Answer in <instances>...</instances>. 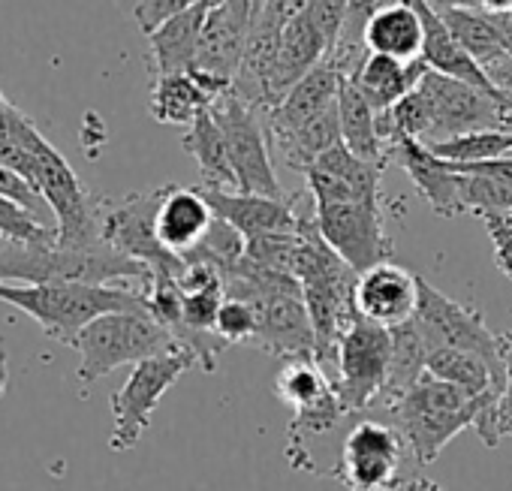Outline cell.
Instances as JSON below:
<instances>
[{
    "instance_id": "cell-14",
    "label": "cell",
    "mask_w": 512,
    "mask_h": 491,
    "mask_svg": "<svg viewBox=\"0 0 512 491\" xmlns=\"http://www.w3.org/2000/svg\"><path fill=\"white\" fill-rule=\"evenodd\" d=\"M353 302L365 320H371L383 329L404 326L416 314L419 275H410L407 269H401L392 260L380 263V266L359 275Z\"/></svg>"
},
{
    "instance_id": "cell-33",
    "label": "cell",
    "mask_w": 512,
    "mask_h": 491,
    "mask_svg": "<svg viewBox=\"0 0 512 491\" xmlns=\"http://www.w3.org/2000/svg\"><path fill=\"white\" fill-rule=\"evenodd\" d=\"M214 335L229 347V344H253L256 338V314L244 299L223 296V305L217 311Z\"/></svg>"
},
{
    "instance_id": "cell-16",
    "label": "cell",
    "mask_w": 512,
    "mask_h": 491,
    "mask_svg": "<svg viewBox=\"0 0 512 491\" xmlns=\"http://www.w3.org/2000/svg\"><path fill=\"white\" fill-rule=\"evenodd\" d=\"M389 160L398 163L407 172V178L413 181V187L431 205L434 214H440V217L464 214L461 193H458V178L461 175L452 169L449 160L437 157L425 142L410 139V136H398L389 145Z\"/></svg>"
},
{
    "instance_id": "cell-27",
    "label": "cell",
    "mask_w": 512,
    "mask_h": 491,
    "mask_svg": "<svg viewBox=\"0 0 512 491\" xmlns=\"http://www.w3.org/2000/svg\"><path fill=\"white\" fill-rule=\"evenodd\" d=\"M184 151L196 160L202 172V187H220V190H238L235 172L229 163L223 130L217 127L211 112H202L184 133Z\"/></svg>"
},
{
    "instance_id": "cell-19",
    "label": "cell",
    "mask_w": 512,
    "mask_h": 491,
    "mask_svg": "<svg viewBox=\"0 0 512 491\" xmlns=\"http://www.w3.org/2000/svg\"><path fill=\"white\" fill-rule=\"evenodd\" d=\"M214 223V211L202 193V187H178L166 184L160 208H157V235L172 254L181 260L208 235Z\"/></svg>"
},
{
    "instance_id": "cell-43",
    "label": "cell",
    "mask_w": 512,
    "mask_h": 491,
    "mask_svg": "<svg viewBox=\"0 0 512 491\" xmlns=\"http://www.w3.org/2000/svg\"><path fill=\"white\" fill-rule=\"evenodd\" d=\"M7 380H10V368H7V350H0V398L7 392Z\"/></svg>"
},
{
    "instance_id": "cell-37",
    "label": "cell",
    "mask_w": 512,
    "mask_h": 491,
    "mask_svg": "<svg viewBox=\"0 0 512 491\" xmlns=\"http://www.w3.org/2000/svg\"><path fill=\"white\" fill-rule=\"evenodd\" d=\"M220 4L232 13V19H235L241 28L253 31V25L260 22V16L266 13L269 0H220Z\"/></svg>"
},
{
    "instance_id": "cell-11",
    "label": "cell",
    "mask_w": 512,
    "mask_h": 491,
    "mask_svg": "<svg viewBox=\"0 0 512 491\" xmlns=\"http://www.w3.org/2000/svg\"><path fill=\"white\" fill-rule=\"evenodd\" d=\"M196 365V356L184 347L163 353V356H151L133 365L127 383L112 395V416H115V428L109 437V446L115 452H127L133 449L142 434L151 425V416L160 404V398L181 380L184 371H190Z\"/></svg>"
},
{
    "instance_id": "cell-21",
    "label": "cell",
    "mask_w": 512,
    "mask_h": 491,
    "mask_svg": "<svg viewBox=\"0 0 512 491\" xmlns=\"http://www.w3.org/2000/svg\"><path fill=\"white\" fill-rule=\"evenodd\" d=\"M214 0H202V4L172 16L169 22H163L160 28H154L148 34V52L154 61V76H172V73H187L196 64V49H199V37L208 19Z\"/></svg>"
},
{
    "instance_id": "cell-17",
    "label": "cell",
    "mask_w": 512,
    "mask_h": 491,
    "mask_svg": "<svg viewBox=\"0 0 512 491\" xmlns=\"http://www.w3.org/2000/svg\"><path fill=\"white\" fill-rule=\"evenodd\" d=\"M229 88H232L229 82L208 76L202 70L160 76V79H154V91H151V115L160 124L190 127L202 112H211V106Z\"/></svg>"
},
{
    "instance_id": "cell-4",
    "label": "cell",
    "mask_w": 512,
    "mask_h": 491,
    "mask_svg": "<svg viewBox=\"0 0 512 491\" xmlns=\"http://www.w3.org/2000/svg\"><path fill=\"white\" fill-rule=\"evenodd\" d=\"M0 281L7 284H91L112 287L118 281H133L142 290L151 284L148 266L115 251L109 241L88 248H67L55 241H0Z\"/></svg>"
},
{
    "instance_id": "cell-12",
    "label": "cell",
    "mask_w": 512,
    "mask_h": 491,
    "mask_svg": "<svg viewBox=\"0 0 512 491\" xmlns=\"http://www.w3.org/2000/svg\"><path fill=\"white\" fill-rule=\"evenodd\" d=\"M404 446L395 425L365 419L350 428L335 467L323 473L347 491H392L401 482Z\"/></svg>"
},
{
    "instance_id": "cell-13",
    "label": "cell",
    "mask_w": 512,
    "mask_h": 491,
    "mask_svg": "<svg viewBox=\"0 0 512 491\" xmlns=\"http://www.w3.org/2000/svg\"><path fill=\"white\" fill-rule=\"evenodd\" d=\"M317 226L332 251L356 272H368L380 263L392 260L395 244L383 223L380 202H338L314 208Z\"/></svg>"
},
{
    "instance_id": "cell-23",
    "label": "cell",
    "mask_w": 512,
    "mask_h": 491,
    "mask_svg": "<svg viewBox=\"0 0 512 491\" xmlns=\"http://www.w3.org/2000/svg\"><path fill=\"white\" fill-rule=\"evenodd\" d=\"M422 43H425L422 19L410 4H404V0H395V4L380 7L365 28V49L371 55H389L398 61H419Z\"/></svg>"
},
{
    "instance_id": "cell-24",
    "label": "cell",
    "mask_w": 512,
    "mask_h": 491,
    "mask_svg": "<svg viewBox=\"0 0 512 491\" xmlns=\"http://www.w3.org/2000/svg\"><path fill=\"white\" fill-rule=\"evenodd\" d=\"M425 70H428V64L422 58L419 61H398L389 55H368L350 79L365 94V100L374 106V112L383 115L419 85Z\"/></svg>"
},
{
    "instance_id": "cell-34",
    "label": "cell",
    "mask_w": 512,
    "mask_h": 491,
    "mask_svg": "<svg viewBox=\"0 0 512 491\" xmlns=\"http://www.w3.org/2000/svg\"><path fill=\"white\" fill-rule=\"evenodd\" d=\"M347 13H350V0H311L305 16L311 19V25L320 31V37L329 46V58L335 55L344 25H347Z\"/></svg>"
},
{
    "instance_id": "cell-26",
    "label": "cell",
    "mask_w": 512,
    "mask_h": 491,
    "mask_svg": "<svg viewBox=\"0 0 512 491\" xmlns=\"http://www.w3.org/2000/svg\"><path fill=\"white\" fill-rule=\"evenodd\" d=\"M389 332H392V362H389L386 389L374 404L377 410H389L428 371V353H431L416 320H407L404 326H395Z\"/></svg>"
},
{
    "instance_id": "cell-1",
    "label": "cell",
    "mask_w": 512,
    "mask_h": 491,
    "mask_svg": "<svg viewBox=\"0 0 512 491\" xmlns=\"http://www.w3.org/2000/svg\"><path fill=\"white\" fill-rule=\"evenodd\" d=\"M0 160L13 166L52 208L58 241L67 248H88L103 241V202L106 196H94L67 157L25 118L16 106H10L7 139L0 142Z\"/></svg>"
},
{
    "instance_id": "cell-30",
    "label": "cell",
    "mask_w": 512,
    "mask_h": 491,
    "mask_svg": "<svg viewBox=\"0 0 512 491\" xmlns=\"http://www.w3.org/2000/svg\"><path fill=\"white\" fill-rule=\"evenodd\" d=\"M428 148L449 163H485L512 154V130H473L428 142Z\"/></svg>"
},
{
    "instance_id": "cell-7",
    "label": "cell",
    "mask_w": 512,
    "mask_h": 491,
    "mask_svg": "<svg viewBox=\"0 0 512 491\" xmlns=\"http://www.w3.org/2000/svg\"><path fill=\"white\" fill-rule=\"evenodd\" d=\"M217 127L223 130L229 163L235 172L238 193H256L269 199H293L287 196L275 163L269 157V127L260 109L247 106L232 88L211 106Z\"/></svg>"
},
{
    "instance_id": "cell-28",
    "label": "cell",
    "mask_w": 512,
    "mask_h": 491,
    "mask_svg": "<svg viewBox=\"0 0 512 491\" xmlns=\"http://www.w3.org/2000/svg\"><path fill=\"white\" fill-rule=\"evenodd\" d=\"M446 28L452 31V37L461 43V49L482 67H494L506 58L503 40L497 25L491 22V13L485 10H446L440 13Z\"/></svg>"
},
{
    "instance_id": "cell-31",
    "label": "cell",
    "mask_w": 512,
    "mask_h": 491,
    "mask_svg": "<svg viewBox=\"0 0 512 491\" xmlns=\"http://www.w3.org/2000/svg\"><path fill=\"white\" fill-rule=\"evenodd\" d=\"M244 248H247L244 235L214 214V223H211L208 235L184 257V263H205V266H214L220 275H226L241 263Z\"/></svg>"
},
{
    "instance_id": "cell-25",
    "label": "cell",
    "mask_w": 512,
    "mask_h": 491,
    "mask_svg": "<svg viewBox=\"0 0 512 491\" xmlns=\"http://www.w3.org/2000/svg\"><path fill=\"white\" fill-rule=\"evenodd\" d=\"M338 121H341V142L362 160L386 166L389 163V142L380 133V115L365 100L350 76H344L338 94Z\"/></svg>"
},
{
    "instance_id": "cell-9",
    "label": "cell",
    "mask_w": 512,
    "mask_h": 491,
    "mask_svg": "<svg viewBox=\"0 0 512 491\" xmlns=\"http://www.w3.org/2000/svg\"><path fill=\"white\" fill-rule=\"evenodd\" d=\"M163 187L130 193L124 199L103 202V241L130 260L148 266L151 278H181L187 263L172 254L157 235V208L163 199Z\"/></svg>"
},
{
    "instance_id": "cell-42",
    "label": "cell",
    "mask_w": 512,
    "mask_h": 491,
    "mask_svg": "<svg viewBox=\"0 0 512 491\" xmlns=\"http://www.w3.org/2000/svg\"><path fill=\"white\" fill-rule=\"evenodd\" d=\"M479 10H485V13H509V0H479Z\"/></svg>"
},
{
    "instance_id": "cell-44",
    "label": "cell",
    "mask_w": 512,
    "mask_h": 491,
    "mask_svg": "<svg viewBox=\"0 0 512 491\" xmlns=\"http://www.w3.org/2000/svg\"><path fill=\"white\" fill-rule=\"evenodd\" d=\"M500 434H503V437H512V419L500 425Z\"/></svg>"
},
{
    "instance_id": "cell-32",
    "label": "cell",
    "mask_w": 512,
    "mask_h": 491,
    "mask_svg": "<svg viewBox=\"0 0 512 491\" xmlns=\"http://www.w3.org/2000/svg\"><path fill=\"white\" fill-rule=\"evenodd\" d=\"M458 193L461 205L470 214H512V181L458 172Z\"/></svg>"
},
{
    "instance_id": "cell-29",
    "label": "cell",
    "mask_w": 512,
    "mask_h": 491,
    "mask_svg": "<svg viewBox=\"0 0 512 491\" xmlns=\"http://www.w3.org/2000/svg\"><path fill=\"white\" fill-rule=\"evenodd\" d=\"M428 374L440 377V380H449L461 389H467L470 395H500L503 398V380L494 374V368L473 356V353H464V350H449V347H440V350H431L428 353Z\"/></svg>"
},
{
    "instance_id": "cell-2",
    "label": "cell",
    "mask_w": 512,
    "mask_h": 491,
    "mask_svg": "<svg viewBox=\"0 0 512 491\" xmlns=\"http://www.w3.org/2000/svg\"><path fill=\"white\" fill-rule=\"evenodd\" d=\"M386 413L419 464L437 461L443 446L467 428H473L491 449L503 440L500 395H470L467 389L428 371Z\"/></svg>"
},
{
    "instance_id": "cell-10",
    "label": "cell",
    "mask_w": 512,
    "mask_h": 491,
    "mask_svg": "<svg viewBox=\"0 0 512 491\" xmlns=\"http://www.w3.org/2000/svg\"><path fill=\"white\" fill-rule=\"evenodd\" d=\"M416 326L422 329L428 350H464L479 359H485L494 374L503 380L506 389V362H503V335H494L485 326V317L476 308H467L437 287H431L425 278H419V302L413 314Z\"/></svg>"
},
{
    "instance_id": "cell-15",
    "label": "cell",
    "mask_w": 512,
    "mask_h": 491,
    "mask_svg": "<svg viewBox=\"0 0 512 491\" xmlns=\"http://www.w3.org/2000/svg\"><path fill=\"white\" fill-rule=\"evenodd\" d=\"M202 187V184H199ZM211 211L235 226L244 241L272 235V232H296L302 214L296 211L299 196L293 199H269L256 193H238V190H220V187H202Z\"/></svg>"
},
{
    "instance_id": "cell-20",
    "label": "cell",
    "mask_w": 512,
    "mask_h": 491,
    "mask_svg": "<svg viewBox=\"0 0 512 491\" xmlns=\"http://www.w3.org/2000/svg\"><path fill=\"white\" fill-rule=\"evenodd\" d=\"M323 61H329V46L320 37V31L311 25V19L302 13L293 22H287V28L281 31V43H278V55H275V76H272L275 106Z\"/></svg>"
},
{
    "instance_id": "cell-22",
    "label": "cell",
    "mask_w": 512,
    "mask_h": 491,
    "mask_svg": "<svg viewBox=\"0 0 512 491\" xmlns=\"http://www.w3.org/2000/svg\"><path fill=\"white\" fill-rule=\"evenodd\" d=\"M247 37H250V31L232 19V13L220 4V0H214L208 10V19H205V28H202V37H199L193 70H202V73L217 76L232 85L238 76L241 58H244Z\"/></svg>"
},
{
    "instance_id": "cell-3",
    "label": "cell",
    "mask_w": 512,
    "mask_h": 491,
    "mask_svg": "<svg viewBox=\"0 0 512 491\" xmlns=\"http://www.w3.org/2000/svg\"><path fill=\"white\" fill-rule=\"evenodd\" d=\"M473 130H512V100L506 94H485L437 70H425L419 85L380 115V133L389 145L398 136L428 145Z\"/></svg>"
},
{
    "instance_id": "cell-39",
    "label": "cell",
    "mask_w": 512,
    "mask_h": 491,
    "mask_svg": "<svg viewBox=\"0 0 512 491\" xmlns=\"http://www.w3.org/2000/svg\"><path fill=\"white\" fill-rule=\"evenodd\" d=\"M485 73H488V79L494 82V88H497L500 94H506V97L512 100V58H503L500 64L488 67Z\"/></svg>"
},
{
    "instance_id": "cell-40",
    "label": "cell",
    "mask_w": 512,
    "mask_h": 491,
    "mask_svg": "<svg viewBox=\"0 0 512 491\" xmlns=\"http://www.w3.org/2000/svg\"><path fill=\"white\" fill-rule=\"evenodd\" d=\"M392 491H446V488L428 476H410V479H401Z\"/></svg>"
},
{
    "instance_id": "cell-6",
    "label": "cell",
    "mask_w": 512,
    "mask_h": 491,
    "mask_svg": "<svg viewBox=\"0 0 512 491\" xmlns=\"http://www.w3.org/2000/svg\"><path fill=\"white\" fill-rule=\"evenodd\" d=\"M178 347L181 344L172 338V332L163 329L148 311L103 314L88 323L73 341V350L79 353L76 377L82 383V392H88L100 377L112 374L115 368L136 365L142 359L163 356Z\"/></svg>"
},
{
    "instance_id": "cell-35",
    "label": "cell",
    "mask_w": 512,
    "mask_h": 491,
    "mask_svg": "<svg viewBox=\"0 0 512 491\" xmlns=\"http://www.w3.org/2000/svg\"><path fill=\"white\" fill-rule=\"evenodd\" d=\"M196 4H202V0H139L133 16H136V25L142 28V34L148 37L154 28H160L163 22H169L172 16H178Z\"/></svg>"
},
{
    "instance_id": "cell-8",
    "label": "cell",
    "mask_w": 512,
    "mask_h": 491,
    "mask_svg": "<svg viewBox=\"0 0 512 491\" xmlns=\"http://www.w3.org/2000/svg\"><path fill=\"white\" fill-rule=\"evenodd\" d=\"M392 362V332L356 314L341 332L332 365V383L347 413H362L377 404L386 389Z\"/></svg>"
},
{
    "instance_id": "cell-36",
    "label": "cell",
    "mask_w": 512,
    "mask_h": 491,
    "mask_svg": "<svg viewBox=\"0 0 512 491\" xmlns=\"http://www.w3.org/2000/svg\"><path fill=\"white\" fill-rule=\"evenodd\" d=\"M482 223L494 244L497 269L512 281V214H482Z\"/></svg>"
},
{
    "instance_id": "cell-41",
    "label": "cell",
    "mask_w": 512,
    "mask_h": 491,
    "mask_svg": "<svg viewBox=\"0 0 512 491\" xmlns=\"http://www.w3.org/2000/svg\"><path fill=\"white\" fill-rule=\"evenodd\" d=\"M425 4L437 13L446 10H479V0H425Z\"/></svg>"
},
{
    "instance_id": "cell-38",
    "label": "cell",
    "mask_w": 512,
    "mask_h": 491,
    "mask_svg": "<svg viewBox=\"0 0 512 491\" xmlns=\"http://www.w3.org/2000/svg\"><path fill=\"white\" fill-rule=\"evenodd\" d=\"M503 362H506V389L500 398V425L512 419V332L503 335Z\"/></svg>"
},
{
    "instance_id": "cell-5",
    "label": "cell",
    "mask_w": 512,
    "mask_h": 491,
    "mask_svg": "<svg viewBox=\"0 0 512 491\" xmlns=\"http://www.w3.org/2000/svg\"><path fill=\"white\" fill-rule=\"evenodd\" d=\"M0 302L25 311L37 326L73 347L79 332L103 314L148 311L142 287H91V284H7L0 281Z\"/></svg>"
},
{
    "instance_id": "cell-18",
    "label": "cell",
    "mask_w": 512,
    "mask_h": 491,
    "mask_svg": "<svg viewBox=\"0 0 512 491\" xmlns=\"http://www.w3.org/2000/svg\"><path fill=\"white\" fill-rule=\"evenodd\" d=\"M344 85V73L332 64L323 61L317 70H311L275 109L266 112V127H269V139L287 136L299 127H305L308 121L326 115L329 109L338 106V94Z\"/></svg>"
}]
</instances>
